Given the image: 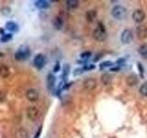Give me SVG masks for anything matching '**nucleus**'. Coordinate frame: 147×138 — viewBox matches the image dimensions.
Returning a JSON list of instances; mask_svg holds the SVG:
<instances>
[{"label": "nucleus", "instance_id": "nucleus-26", "mask_svg": "<svg viewBox=\"0 0 147 138\" xmlns=\"http://www.w3.org/2000/svg\"><path fill=\"white\" fill-rule=\"evenodd\" d=\"M91 56V52H85L81 53V58H88Z\"/></svg>", "mask_w": 147, "mask_h": 138}, {"label": "nucleus", "instance_id": "nucleus-19", "mask_svg": "<svg viewBox=\"0 0 147 138\" xmlns=\"http://www.w3.org/2000/svg\"><path fill=\"white\" fill-rule=\"evenodd\" d=\"M138 52H139L140 55L144 59H147V44H142L140 47H139V50H138Z\"/></svg>", "mask_w": 147, "mask_h": 138}, {"label": "nucleus", "instance_id": "nucleus-29", "mask_svg": "<svg viewBox=\"0 0 147 138\" xmlns=\"http://www.w3.org/2000/svg\"><path fill=\"white\" fill-rule=\"evenodd\" d=\"M41 126H40V128H39V130H38V132L36 133V135H35V136H34V138H38L39 136H40V133H41Z\"/></svg>", "mask_w": 147, "mask_h": 138}, {"label": "nucleus", "instance_id": "nucleus-1", "mask_svg": "<svg viewBox=\"0 0 147 138\" xmlns=\"http://www.w3.org/2000/svg\"><path fill=\"white\" fill-rule=\"evenodd\" d=\"M93 37L96 41H99V43L106 40V38H107V31H106V29L102 23H98V26L93 31Z\"/></svg>", "mask_w": 147, "mask_h": 138}, {"label": "nucleus", "instance_id": "nucleus-9", "mask_svg": "<svg viewBox=\"0 0 147 138\" xmlns=\"http://www.w3.org/2000/svg\"><path fill=\"white\" fill-rule=\"evenodd\" d=\"M145 18V13L142 9H136L132 13V20L137 23H142Z\"/></svg>", "mask_w": 147, "mask_h": 138}, {"label": "nucleus", "instance_id": "nucleus-33", "mask_svg": "<svg viewBox=\"0 0 147 138\" xmlns=\"http://www.w3.org/2000/svg\"><path fill=\"white\" fill-rule=\"evenodd\" d=\"M3 56H4V54H3V53H0V59H1V58H3Z\"/></svg>", "mask_w": 147, "mask_h": 138}, {"label": "nucleus", "instance_id": "nucleus-8", "mask_svg": "<svg viewBox=\"0 0 147 138\" xmlns=\"http://www.w3.org/2000/svg\"><path fill=\"white\" fill-rule=\"evenodd\" d=\"M136 35L139 40H144L147 37V27L142 24L138 25L136 28Z\"/></svg>", "mask_w": 147, "mask_h": 138}, {"label": "nucleus", "instance_id": "nucleus-3", "mask_svg": "<svg viewBox=\"0 0 147 138\" xmlns=\"http://www.w3.org/2000/svg\"><path fill=\"white\" fill-rule=\"evenodd\" d=\"M111 15L116 20H124L127 16V9L121 5H117L112 8Z\"/></svg>", "mask_w": 147, "mask_h": 138}, {"label": "nucleus", "instance_id": "nucleus-18", "mask_svg": "<svg viewBox=\"0 0 147 138\" xmlns=\"http://www.w3.org/2000/svg\"><path fill=\"white\" fill-rule=\"evenodd\" d=\"M79 6V2L77 0H67L66 1V7L69 9H76Z\"/></svg>", "mask_w": 147, "mask_h": 138}, {"label": "nucleus", "instance_id": "nucleus-12", "mask_svg": "<svg viewBox=\"0 0 147 138\" xmlns=\"http://www.w3.org/2000/svg\"><path fill=\"white\" fill-rule=\"evenodd\" d=\"M46 82H47V87L52 90L53 87H54V85H55V76L53 75V74H49L47 76V79H46Z\"/></svg>", "mask_w": 147, "mask_h": 138}, {"label": "nucleus", "instance_id": "nucleus-25", "mask_svg": "<svg viewBox=\"0 0 147 138\" xmlns=\"http://www.w3.org/2000/svg\"><path fill=\"white\" fill-rule=\"evenodd\" d=\"M112 66V63L109 61H107V62H104L100 64V68H104V67H108V66Z\"/></svg>", "mask_w": 147, "mask_h": 138}, {"label": "nucleus", "instance_id": "nucleus-16", "mask_svg": "<svg viewBox=\"0 0 147 138\" xmlns=\"http://www.w3.org/2000/svg\"><path fill=\"white\" fill-rule=\"evenodd\" d=\"M9 75H10V70H9V68L6 66V64H2V66H0V76H1L3 78H6Z\"/></svg>", "mask_w": 147, "mask_h": 138}, {"label": "nucleus", "instance_id": "nucleus-31", "mask_svg": "<svg viewBox=\"0 0 147 138\" xmlns=\"http://www.w3.org/2000/svg\"><path fill=\"white\" fill-rule=\"evenodd\" d=\"M138 66H139V68H140V72H141V74L144 73V70H142V66H141V64H138Z\"/></svg>", "mask_w": 147, "mask_h": 138}, {"label": "nucleus", "instance_id": "nucleus-10", "mask_svg": "<svg viewBox=\"0 0 147 138\" xmlns=\"http://www.w3.org/2000/svg\"><path fill=\"white\" fill-rule=\"evenodd\" d=\"M26 98L30 101H37L39 99V92L35 89H30L26 91Z\"/></svg>", "mask_w": 147, "mask_h": 138}, {"label": "nucleus", "instance_id": "nucleus-6", "mask_svg": "<svg viewBox=\"0 0 147 138\" xmlns=\"http://www.w3.org/2000/svg\"><path fill=\"white\" fill-rule=\"evenodd\" d=\"M96 85H98L96 80L95 79V78H92V77L86 78V79L83 82V87H84V89L87 91L94 90L96 87Z\"/></svg>", "mask_w": 147, "mask_h": 138}, {"label": "nucleus", "instance_id": "nucleus-14", "mask_svg": "<svg viewBox=\"0 0 147 138\" xmlns=\"http://www.w3.org/2000/svg\"><path fill=\"white\" fill-rule=\"evenodd\" d=\"M15 138H29V135L24 128H20L15 132Z\"/></svg>", "mask_w": 147, "mask_h": 138}, {"label": "nucleus", "instance_id": "nucleus-13", "mask_svg": "<svg viewBox=\"0 0 147 138\" xmlns=\"http://www.w3.org/2000/svg\"><path fill=\"white\" fill-rule=\"evenodd\" d=\"M6 29L11 32H18V30H20V28H18V25L17 23L13 21H8L6 24Z\"/></svg>", "mask_w": 147, "mask_h": 138}, {"label": "nucleus", "instance_id": "nucleus-22", "mask_svg": "<svg viewBox=\"0 0 147 138\" xmlns=\"http://www.w3.org/2000/svg\"><path fill=\"white\" fill-rule=\"evenodd\" d=\"M140 93L144 96V97H147V83H144V84H142L140 87Z\"/></svg>", "mask_w": 147, "mask_h": 138}, {"label": "nucleus", "instance_id": "nucleus-30", "mask_svg": "<svg viewBox=\"0 0 147 138\" xmlns=\"http://www.w3.org/2000/svg\"><path fill=\"white\" fill-rule=\"evenodd\" d=\"M59 69H60V66H59V64H57L54 67V72H58Z\"/></svg>", "mask_w": 147, "mask_h": 138}, {"label": "nucleus", "instance_id": "nucleus-20", "mask_svg": "<svg viewBox=\"0 0 147 138\" xmlns=\"http://www.w3.org/2000/svg\"><path fill=\"white\" fill-rule=\"evenodd\" d=\"M86 17L87 20L92 22L96 18V10H88V11L86 12Z\"/></svg>", "mask_w": 147, "mask_h": 138}, {"label": "nucleus", "instance_id": "nucleus-23", "mask_svg": "<svg viewBox=\"0 0 147 138\" xmlns=\"http://www.w3.org/2000/svg\"><path fill=\"white\" fill-rule=\"evenodd\" d=\"M11 39H12V35L11 34H4L2 36V38H1V41H3V43H6V41H10Z\"/></svg>", "mask_w": 147, "mask_h": 138}, {"label": "nucleus", "instance_id": "nucleus-24", "mask_svg": "<svg viewBox=\"0 0 147 138\" xmlns=\"http://www.w3.org/2000/svg\"><path fill=\"white\" fill-rule=\"evenodd\" d=\"M69 74V66L68 64H65V66H63V76L65 78V76H68Z\"/></svg>", "mask_w": 147, "mask_h": 138}, {"label": "nucleus", "instance_id": "nucleus-21", "mask_svg": "<svg viewBox=\"0 0 147 138\" xmlns=\"http://www.w3.org/2000/svg\"><path fill=\"white\" fill-rule=\"evenodd\" d=\"M101 81H102L104 85H109L110 81H111V77H110L109 74H104V75H102V76H101Z\"/></svg>", "mask_w": 147, "mask_h": 138}, {"label": "nucleus", "instance_id": "nucleus-15", "mask_svg": "<svg viewBox=\"0 0 147 138\" xmlns=\"http://www.w3.org/2000/svg\"><path fill=\"white\" fill-rule=\"evenodd\" d=\"M35 6L40 9H46L50 7V2L46 0H37L35 1Z\"/></svg>", "mask_w": 147, "mask_h": 138}, {"label": "nucleus", "instance_id": "nucleus-28", "mask_svg": "<svg viewBox=\"0 0 147 138\" xmlns=\"http://www.w3.org/2000/svg\"><path fill=\"white\" fill-rule=\"evenodd\" d=\"M83 71H84V69H76V70L75 71H74V75H79V74H81V72H83Z\"/></svg>", "mask_w": 147, "mask_h": 138}, {"label": "nucleus", "instance_id": "nucleus-5", "mask_svg": "<svg viewBox=\"0 0 147 138\" xmlns=\"http://www.w3.org/2000/svg\"><path fill=\"white\" fill-rule=\"evenodd\" d=\"M121 41L123 44H130L132 41V32L131 30L126 29L121 32Z\"/></svg>", "mask_w": 147, "mask_h": 138}, {"label": "nucleus", "instance_id": "nucleus-2", "mask_svg": "<svg viewBox=\"0 0 147 138\" xmlns=\"http://www.w3.org/2000/svg\"><path fill=\"white\" fill-rule=\"evenodd\" d=\"M30 54V49L26 45H21L20 48L17 50L15 53V59L18 61H23V60L27 59Z\"/></svg>", "mask_w": 147, "mask_h": 138}, {"label": "nucleus", "instance_id": "nucleus-17", "mask_svg": "<svg viewBox=\"0 0 147 138\" xmlns=\"http://www.w3.org/2000/svg\"><path fill=\"white\" fill-rule=\"evenodd\" d=\"M53 26L56 30H61L63 28V18L61 17H56L53 20Z\"/></svg>", "mask_w": 147, "mask_h": 138}, {"label": "nucleus", "instance_id": "nucleus-4", "mask_svg": "<svg viewBox=\"0 0 147 138\" xmlns=\"http://www.w3.org/2000/svg\"><path fill=\"white\" fill-rule=\"evenodd\" d=\"M27 117L29 118L30 121H36L37 119L40 117V110L36 107V106H30L27 108L26 110Z\"/></svg>", "mask_w": 147, "mask_h": 138}, {"label": "nucleus", "instance_id": "nucleus-32", "mask_svg": "<svg viewBox=\"0 0 147 138\" xmlns=\"http://www.w3.org/2000/svg\"><path fill=\"white\" fill-rule=\"evenodd\" d=\"M110 70L115 72V71H118V70H119V68H117V67H116V68H111V69H110Z\"/></svg>", "mask_w": 147, "mask_h": 138}, {"label": "nucleus", "instance_id": "nucleus-7", "mask_svg": "<svg viewBox=\"0 0 147 138\" xmlns=\"http://www.w3.org/2000/svg\"><path fill=\"white\" fill-rule=\"evenodd\" d=\"M33 63H34V66L38 68V69H41L46 64V59L45 56L42 53H39L37 54L34 60H33Z\"/></svg>", "mask_w": 147, "mask_h": 138}, {"label": "nucleus", "instance_id": "nucleus-11", "mask_svg": "<svg viewBox=\"0 0 147 138\" xmlns=\"http://www.w3.org/2000/svg\"><path fill=\"white\" fill-rule=\"evenodd\" d=\"M139 82V79H138L137 76L135 74H131L129 75L126 78V83L129 87H133V86H136Z\"/></svg>", "mask_w": 147, "mask_h": 138}, {"label": "nucleus", "instance_id": "nucleus-27", "mask_svg": "<svg viewBox=\"0 0 147 138\" xmlns=\"http://www.w3.org/2000/svg\"><path fill=\"white\" fill-rule=\"evenodd\" d=\"M6 99V93L4 91H0V102H3Z\"/></svg>", "mask_w": 147, "mask_h": 138}]
</instances>
